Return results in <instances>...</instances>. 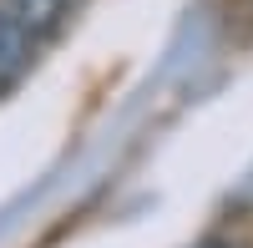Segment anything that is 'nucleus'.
<instances>
[{"label":"nucleus","mask_w":253,"mask_h":248,"mask_svg":"<svg viewBox=\"0 0 253 248\" xmlns=\"http://www.w3.org/2000/svg\"><path fill=\"white\" fill-rule=\"evenodd\" d=\"M31 51H36V36L0 5V86H10V81L31 66Z\"/></svg>","instance_id":"obj_1"},{"label":"nucleus","mask_w":253,"mask_h":248,"mask_svg":"<svg viewBox=\"0 0 253 248\" xmlns=\"http://www.w3.org/2000/svg\"><path fill=\"white\" fill-rule=\"evenodd\" d=\"M5 10H10L31 36H51V31H61L71 0H5Z\"/></svg>","instance_id":"obj_2"},{"label":"nucleus","mask_w":253,"mask_h":248,"mask_svg":"<svg viewBox=\"0 0 253 248\" xmlns=\"http://www.w3.org/2000/svg\"><path fill=\"white\" fill-rule=\"evenodd\" d=\"M203 248H243V243H203Z\"/></svg>","instance_id":"obj_3"}]
</instances>
